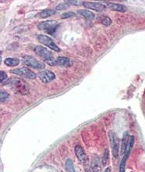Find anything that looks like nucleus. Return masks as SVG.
<instances>
[{
  "label": "nucleus",
  "instance_id": "f257e3e1",
  "mask_svg": "<svg viewBox=\"0 0 145 172\" xmlns=\"http://www.w3.org/2000/svg\"><path fill=\"white\" fill-rule=\"evenodd\" d=\"M5 85L10 86L17 93L26 95L29 92V87L26 82L19 78H10L5 82Z\"/></svg>",
  "mask_w": 145,
  "mask_h": 172
},
{
  "label": "nucleus",
  "instance_id": "f03ea898",
  "mask_svg": "<svg viewBox=\"0 0 145 172\" xmlns=\"http://www.w3.org/2000/svg\"><path fill=\"white\" fill-rule=\"evenodd\" d=\"M34 51L38 57L42 58L45 63L51 65V66L56 65V59H54L52 52L49 51L48 49L44 48L43 46H41V45H38L34 48Z\"/></svg>",
  "mask_w": 145,
  "mask_h": 172
},
{
  "label": "nucleus",
  "instance_id": "7ed1b4c3",
  "mask_svg": "<svg viewBox=\"0 0 145 172\" xmlns=\"http://www.w3.org/2000/svg\"><path fill=\"white\" fill-rule=\"evenodd\" d=\"M10 73L12 74H17L19 76L24 78H28V79H34L36 78L37 74L34 73V71H31L30 69L27 68V67H21V68L18 69H13L10 71Z\"/></svg>",
  "mask_w": 145,
  "mask_h": 172
},
{
  "label": "nucleus",
  "instance_id": "20e7f679",
  "mask_svg": "<svg viewBox=\"0 0 145 172\" xmlns=\"http://www.w3.org/2000/svg\"><path fill=\"white\" fill-rule=\"evenodd\" d=\"M38 42L42 43L43 45L48 47L49 49H52L56 52H60V48L57 45L53 42V40L51 38H49L47 35H44V34H39L38 35Z\"/></svg>",
  "mask_w": 145,
  "mask_h": 172
},
{
  "label": "nucleus",
  "instance_id": "39448f33",
  "mask_svg": "<svg viewBox=\"0 0 145 172\" xmlns=\"http://www.w3.org/2000/svg\"><path fill=\"white\" fill-rule=\"evenodd\" d=\"M23 63H24L26 66H31L32 68L38 69V70H41V69L45 68V64L41 63V62L38 61L34 57H31V56H24L23 57Z\"/></svg>",
  "mask_w": 145,
  "mask_h": 172
},
{
  "label": "nucleus",
  "instance_id": "423d86ee",
  "mask_svg": "<svg viewBox=\"0 0 145 172\" xmlns=\"http://www.w3.org/2000/svg\"><path fill=\"white\" fill-rule=\"evenodd\" d=\"M59 27L58 24L56 20H47V21H43L41 22L38 25L40 30H45L48 33L52 34L54 31H56V28Z\"/></svg>",
  "mask_w": 145,
  "mask_h": 172
},
{
  "label": "nucleus",
  "instance_id": "0eeeda50",
  "mask_svg": "<svg viewBox=\"0 0 145 172\" xmlns=\"http://www.w3.org/2000/svg\"><path fill=\"white\" fill-rule=\"evenodd\" d=\"M109 138H110V142H111L112 152L114 157H118L119 156V140L117 135L114 131L109 132Z\"/></svg>",
  "mask_w": 145,
  "mask_h": 172
},
{
  "label": "nucleus",
  "instance_id": "6e6552de",
  "mask_svg": "<svg viewBox=\"0 0 145 172\" xmlns=\"http://www.w3.org/2000/svg\"><path fill=\"white\" fill-rule=\"evenodd\" d=\"M133 144H134V137L133 136H130V143H129L128 149L126 150V152H125L123 157L121 160L120 166H119V172H125V170H126V160L128 159L129 155L130 153L131 150H132V148L133 146Z\"/></svg>",
  "mask_w": 145,
  "mask_h": 172
},
{
  "label": "nucleus",
  "instance_id": "1a4fd4ad",
  "mask_svg": "<svg viewBox=\"0 0 145 172\" xmlns=\"http://www.w3.org/2000/svg\"><path fill=\"white\" fill-rule=\"evenodd\" d=\"M38 77L39 78L41 79V81L44 83H49L56 78L55 74L51 71H48V70H45V71L40 72Z\"/></svg>",
  "mask_w": 145,
  "mask_h": 172
},
{
  "label": "nucleus",
  "instance_id": "9d476101",
  "mask_svg": "<svg viewBox=\"0 0 145 172\" xmlns=\"http://www.w3.org/2000/svg\"><path fill=\"white\" fill-rule=\"evenodd\" d=\"M83 6L87 9H91V10H95L98 12H101L106 8V6L102 3H95V2H84Z\"/></svg>",
  "mask_w": 145,
  "mask_h": 172
},
{
  "label": "nucleus",
  "instance_id": "9b49d317",
  "mask_svg": "<svg viewBox=\"0 0 145 172\" xmlns=\"http://www.w3.org/2000/svg\"><path fill=\"white\" fill-rule=\"evenodd\" d=\"M75 153L77 157L78 158V160H80V162L82 164H87V160H88V158H87V154L85 153L84 150L82 148V146L77 145H76L75 147Z\"/></svg>",
  "mask_w": 145,
  "mask_h": 172
},
{
  "label": "nucleus",
  "instance_id": "f8f14e48",
  "mask_svg": "<svg viewBox=\"0 0 145 172\" xmlns=\"http://www.w3.org/2000/svg\"><path fill=\"white\" fill-rule=\"evenodd\" d=\"M56 65L63 66V67H70L72 65V61L67 57H59L56 59Z\"/></svg>",
  "mask_w": 145,
  "mask_h": 172
},
{
  "label": "nucleus",
  "instance_id": "ddd939ff",
  "mask_svg": "<svg viewBox=\"0 0 145 172\" xmlns=\"http://www.w3.org/2000/svg\"><path fill=\"white\" fill-rule=\"evenodd\" d=\"M130 139V137L129 135V133L126 131L123 134V136L122 138V143H121V153L122 154H125V152H126V150L128 149Z\"/></svg>",
  "mask_w": 145,
  "mask_h": 172
},
{
  "label": "nucleus",
  "instance_id": "4468645a",
  "mask_svg": "<svg viewBox=\"0 0 145 172\" xmlns=\"http://www.w3.org/2000/svg\"><path fill=\"white\" fill-rule=\"evenodd\" d=\"M106 7L113 10V11H117V12L124 13L127 10V8L124 5L119 4V3H108L106 4Z\"/></svg>",
  "mask_w": 145,
  "mask_h": 172
},
{
  "label": "nucleus",
  "instance_id": "2eb2a0df",
  "mask_svg": "<svg viewBox=\"0 0 145 172\" xmlns=\"http://www.w3.org/2000/svg\"><path fill=\"white\" fill-rule=\"evenodd\" d=\"M91 170L92 172H101L102 171V167L100 164V160L98 157L95 155L92 157V163H91Z\"/></svg>",
  "mask_w": 145,
  "mask_h": 172
},
{
  "label": "nucleus",
  "instance_id": "dca6fc26",
  "mask_svg": "<svg viewBox=\"0 0 145 172\" xmlns=\"http://www.w3.org/2000/svg\"><path fill=\"white\" fill-rule=\"evenodd\" d=\"M78 13L84 17L87 20H93L95 17V15L92 12L87 10H78Z\"/></svg>",
  "mask_w": 145,
  "mask_h": 172
},
{
  "label": "nucleus",
  "instance_id": "f3484780",
  "mask_svg": "<svg viewBox=\"0 0 145 172\" xmlns=\"http://www.w3.org/2000/svg\"><path fill=\"white\" fill-rule=\"evenodd\" d=\"M56 11L53 10H45L43 11H41V13H39V17L41 18H46L48 17H51L52 15L56 14Z\"/></svg>",
  "mask_w": 145,
  "mask_h": 172
},
{
  "label": "nucleus",
  "instance_id": "a211bd4d",
  "mask_svg": "<svg viewBox=\"0 0 145 172\" xmlns=\"http://www.w3.org/2000/svg\"><path fill=\"white\" fill-rule=\"evenodd\" d=\"M4 63L8 66H16L20 64V60L14 58H6Z\"/></svg>",
  "mask_w": 145,
  "mask_h": 172
},
{
  "label": "nucleus",
  "instance_id": "6ab92c4d",
  "mask_svg": "<svg viewBox=\"0 0 145 172\" xmlns=\"http://www.w3.org/2000/svg\"><path fill=\"white\" fill-rule=\"evenodd\" d=\"M66 172H76L75 168H74V164L71 159H67L66 161Z\"/></svg>",
  "mask_w": 145,
  "mask_h": 172
},
{
  "label": "nucleus",
  "instance_id": "aec40b11",
  "mask_svg": "<svg viewBox=\"0 0 145 172\" xmlns=\"http://www.w3.org/2000/svg\"><path fill=\"white\" fill-rule=\"evenodd\" d=\"M102 162L103 166H106L109 163V151L108 149L105 150L104 154H103V157H102Z\"/></svg>",
  "mask_w": 145,
  "mask_h": 172
},
{
  "label": "nucleus",
  "instance_id": "412c9836",
  "mask_svg": "<svg viewBox=\"0 0 145 172\" xmlns=\"http://www.w3.org/2000/svg\"><path fill=\"white\" fill-rule=\"evenodd\" d=\"M100 22L102 23V24L105 25V26H109L112 24V20L107 16H101Z\"/></svg>",
  "mask_w": 145,
  "mask_h": 172
},
{
  "label": "nucleus",
  "instance_id": "4be33fe9",
  "mask_svg": "<svg viewBox=\"0 0 145 172\" xmlns=\"http://www.w3.org/2000/svg\"><path fill=\"white\" fill-rule=\"evenodd\" d=\"M9 96L10 95H9L7 92L1 91V92H0V99H1V102L3 103V102L7 100L8 98H9Z\"/></svg>",
  "mask_w": 145,
  "mask_h": 172
},
{
  "label": "nucleus",
  "instance_id": "5701e85b",
  "mask_svg": "<svg viewBox=\"0 0 145 172\" xmlns=\"http://www.w3.org/2000/svg\"><path fill=\"white\" fill-rule=\"evenodd\" d=\"M76 14L73 12H66L64 13L61 16V18L62 19H68V18H70V17H75Z\"/></svg>",
  "mask_w": 145,
  "mask_h": 172
},
{
  "label": "nucleus",
  "instance_id": "b1692460",
  "mask_svg": "<svg viewBox=\"0 0 145 172\" xmlns=\"http://www.w3.org/2000/svg\"><path fill=\"white\" fill-rule=\"evenodd\" d=\"M7 81V74L4 71H1V74H0V81L1 83L3 84L4 81Z\"/></svg>",
  "mask_w": 145,
  "mask_h": 172
},
{
  "label": "nucleus",
  "instance_id": "393cba45",
  "mask_svg": "<svg viewBox=\"0 0 145 172\" xmlns=\"http://www.w3.org/2000/svg\"><path fill=\"white\" fill-rule=\"evenodd\" d=\"M66 3L72 6H80V5H82L81 3H83L84 2H81V1H77V0H75V1H71V0H69V1H66Z\"/></svg>",
  "mask_w": 145,
  "mask_h": 172
},
{
  "label": "nucleus",
  "instance_id": "a878e982",
  "mask_svg": "<svg viewBox=\"0 0 145 172\" xmlns=\"http://www.w3.org/2000/svg\"><path fill=\"white\" fill-rule=\"evenodd\" d=\"M68 7H69V6H68L67 4H65V3H60V4H59V5L56 6V10H66Z\"/></svg>",
  "mask_w": 145,
  "mask_h": 172
},
{
  "label": "nucleus",
  "instance_id": "bb28decb",
  "mask_svg": "<svg viewBox=\"0 0 145 172\" xmlns=\"http://www.w3.org/2000/svg\"><path fill=\"white\" fill-rule=\"evenodd\" d=\"M112 171H111V167H107L106 169L104 171V172H111Z\"/></svg>",
  "mask_w": 145,
  "mask_h": 172
}]
</instances>
